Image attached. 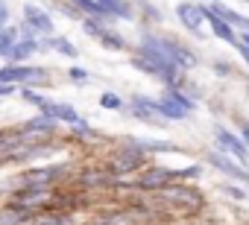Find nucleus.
<instances>
[{"mask_svg": "<svg viewBox=\"0 0 249 225\" xmlns=\"http://www.w3.org/2000/svg\"><path fill=\"white\" fill-rule=\"evenodd\" d=\"M73 184L85 193H106L117 187V176L106 167V161H94L73 170Z\"/></svg>", "mask_w": 249, "mask_h": 225, "instance_id": "obj_4", "label": "nucleus"}, {"mask_svg": "<svg viewBox=\"0 0 249 225\" xmlns=\"http://www.w3.org/2000/svg\"><path fill=\"white\" fill-rule=\"evenodd\" d=\"M24 146V135H21V126H6L0 129V167H6V161L12 158L15 149Z\"/></svg>", "mask_w": 249, "mask_h": 225, "instance_id": "obj_11", "label": "nucleus"}, {"mask_svg": "<svg viewBox=\"0 0 249 225\" xmlns=\"http://www.w3.org/2000/svg\"><path fill=\"white\" fill-rule=\"evenodd\" d=\"M240 141L249 146V123H240Z\"/></svg>", "mask_w": 249, "mask_h": 225, "instance_id": "obj_32", "label": "nucleus"}, {"mask_svg": "<svg viewBox=\"0 0 249 225\" xmlns=\"http://www.w3.org/2000/svg\"><path fill=\"white\" fill-rule=\"evenodd\" d=\"M214 73H220V76H229V64L217 62V64H214Z\"/></svg>", "mask_w": 249, "mask_h": 225, "instance_id": "obj_33", "label": "nucleus"}, {"mask_svg": "<svg viewBox=\"0 0 249 225\" xmlns=\"http://www.w3.org/2000/svg\"><path fill=\"white\" fill-rule=\"evenodd\" d=\"M18 38H21V35H18V27H12V24L0 30V59L9 56V50L18 44Z\"/></svg>", "mask_w": 249, "mask_h": 225, "instance_id": "obj_23", "label": "nucleus"}, {"mask_svg": "<svg viewBox=\"0 0 249 225\" xmlns=\"http://www.w3.org/2000/svg\"><path fill=\"white\" fill-rule=\"evenodd\" d=\"M220 193H223V196H229V199H234V202L249 199V196H246V190H243V187H237V184H231V181H223V184H220Z\"/></svg>", "mask_w": 249, "mask_h": 225, "instance_id": "obj_28", "label": "nucleus"}, {"mask_svg": "<svg viewBox=\"0 0 249 225\" xmlns=\"http://www.w3.org/2000/svg\"><path fill=\"white\" fill-rule=\"evenodd\" d=\"M156 111H159V117H161L164 123H167V120H185V117H188V111L179 108L176 102H170L167 96H159V108H156Z\"/></svg>", "mask_w": 249, "mask_h": 225, "instance_id": "obj_21", "label": "nucleus"}, {"mask_svg": "<svg viewBox=\"0 0 249 225\" xmlns=\"http://www.w3.org/2000/svg\"><path fill=\"white\" fill-rule=\"evenodd\" d=\"M161 96H167L170 102H176L179 108H185V111H188V114H191V111L196 108V99H194L191 94H185L182 88H164V94H161Z\"/></svg>", "mask_w": 249, "mask_h": 225, "instance_id": "obj_22", "label": "nucleus"}, {"mask_svg": "<svg viewBox=\"0 0 249 225\" xmlns=\"http://www.w3.org/2000/svg\"><path fill=\"white\" fill-rule=\"evenodd\" d=\"M12 94H18V85H3V82H0V99H6Z\"/></svg>", "mask_w": 249, "mask_h": 225, "instance_id": "obj_31", "label": "nucleus"}, {"mask_svg": "<svg viewBox=\"0 0 249 225\" xmlns=\"http://www.w3.org/2000/svg\"><path fill=\"white\" fill-rule=\"evenodd\" d=\"M243 184H246V187H249V178H246V181H243Z\"/></svg>", "mask_w": 249, "mask_h": 225, "instance_id": "obj_36", "label": "nucleus"}, {"mask_svg": "<svg viewBox=\"0 0 249 225\" xmlns=\"http://www.w3.org/2000/svg\"><path fill=\"white\" fill-rule=\"evenodd\" d=\"M68 79L76 82V85H85L88 82V70L85 67H68Z\"/></svg>", "mask_w": 249, "mask_h": 225, "instance_id": "obj_30", "label": "nucleus"}, {"mask_svg": "<svg viewBox=\"0 0 249 225\" xmlns=\"http://www.w3.org/2000/svg\"><path fill=\"white\" fill-rule=\"evenodd\" d=\"M205 3H214V0H205Z\"/></svg>", "mask_w": 249, "mask_h": 225, "instance_id": "obj_38", "label": "nucleus"}, {"mask_svg": "<svg viewBox=\"0 0 249 225\" xmlns=\"http://www.w3.org/2000/svg\"><path fill=\"white\" fill-rule=\"evenodd\" d=\"M68 141H76V144H94V141H103V135H100L91 123L79 120V123H73V126H71Z\"/></svg>", "mask_w": 249, "mask_h": 225, "instance_id": "obj_17", "label": "nucleus"}, {"mask_svg": "<svg viewBox=\"0 0 249 225\" xmlns=\"http://www.w3.org/2000/svg\"><path fill=\"white\" fill-rule=\"evenodd\" d=\"M214 144H217L220 152H226L229 158H234L240 167L249 164V146H246V144L240 141V135H234L231 129H226V126H214Z\"/></svg>", "mask_w": 249, "mask_h": 225, "instance_id": "obj_6", "label": "nucleus"}, {"mask_svg": "<svg viewBox=\"0 0 249 225\" xmlns=\"http://www.w3.org/2000/svg\"><path fill=\"white\" fill-rule=\"evenodd\" d=\"M237 50H240V56H243V62H246V64H249V47H246V44H240V41H237Z\"/></svg>", "mask_w": 249, "mask_h": 225, "instance_id": "obj_34", "label": "nucleus"}, {"mask_svg": "<svg viewBox=\"0 0 249 225\" xmlns=\"http://www.w3.org/2000/svg\"><path fill=\"white\" fill-rule=\"evenodd\" d=\"M97 3L103 6L108 21H135V12H132L129 0H97Z\"/></svg>", "mask_w": 249, "mask_h": 225, "instance_id": "obj_13", "label": "nucleus"}, {"mask_svg": "<svg viewBox=\"0 0 249 225\" xmlns=\"http://www.w3.org/2000/svg\"><path fill=\"white\" fill-rule=\"evenodd\" d=\"M237 41H240V44H246V47H249V30H243V32H240V35H237Z\"/></svg>", "mask_w": 249, "mask_h": 225, "instance_id": "obj_35", "label": "nucleus"}, {"mask_svg": "<svg viewBox=\"0 0 249 225\" xmlns=\"http://www.w3.org/2000/svg\"><path fill=\"white\" fill-rule=\"evenodd\" d=\"M18 96L24 99V102H30V105H36V108H41V102L47 99L44 94H38L36 88H18Z\"/></svg>", "mask_w": 249, "mask_h": 225, "instance_id": "obj_27", "label": "nucleus"}, {"mask_svg": "<svg viewBox=\"0 0 249 225\" xmlns=\"http://www.w3.org/2000/svg\"><path fill=\"white\" fill-rule=\"evenodd\" d=\"M79 24H82L85 35H91V38H100V35L108 30V24H106V21H97V18H82Z\"/></svg>", "mask_w": 249, "mask_h": 225, "instance_id": "obj_26", "label": "nucleus"}, {"mask_svg": "<svg viewBox=\"0 0 249 225\" xmlns=\"http://www.w3.org/2000/svg\"><path fill=\"white\" fill-rule=\"evenodd\" d=\"M117 141L129 144V146H135V149H144V152H150V155H159V152L182 155V152H185L179 144H170V141H153V138H117Z\"/></svg>", "mask_w": 249, "mask_h": 225, "instance_id": "obj_9", "label": "nucleus"}, {"mask_svg": "<svg viewBox=\"0 0 249 225\" xmlns=\"http://www.w3.org/2000/svg\"><path fill=\"white\" fill-rule=\"evenodd\" d=\"M30 73V64H3L0 67V82L3 85H24Z\"/></svg>", "mask_w": 249, "mask_h": 225, "instance_id": "obj_19", "label": "nucleus"}, {"mask_svg": "<svg viewBox=\"0 0 249 225\" xmlns=\"http://www.w3.org/2000/svg\"><path fill=\"white\" fill-rule=\"evenodd\" d=\"M153 161H150V152H144V149H135V146H129V144H123V141H117V146L106 155V167L117 176V178H135L144 167H150Z\"/></svg>", "mask_w": 249, "mask_h": 225, "instance_id": "obj_3", "label": "nucleus"}, {"mask_svg": "<svg viewBox=\"0 0 249 225\" xmlns=\"http://www.w3.org/2000/svg\"><path fill=\"white\" fill-rule=\"evenodd\" d=\"M202 15H205V24L211 27V32L220 38V41H226V44H231V47H237V32H234V27H229L220 15H214L208 6H202Z\"/></svg>", "mask_w": 249, "mask_h": 225, "instance_id": "obj_12", "label": "nucleus"}, {"mask_svg": "<svg viewBox=\"0 0 249 225\" xmlns=\"http://www.w3.org/2000/svg\"><path fill=\"white\" fill-rule=\"evenodd\" d=\"M205 6H208V9H211L214 15H220V18H223V21H226L229 27H234V30H240V32H243V30H249V18H243L240 12L229 9L226 3H220V0H214V3H205Z\"/></svg>", "mask_w": 249, "mask_h": 225, "instance_id": "obj_14", "label": "nucleus"}, {"mask_svg": "<svg viewBox=\"0 0 249 225\" xmlns=\"http://www.w3.org/2000/svg\"><path fill=\"white\" fill-rule=\"evenodd\" d=\"M176 18H179V24H182L191 35H199V32H202L205 15H202V6H199V3H191V0L176 3Z\"/></svg>", "mask_w": 249, "mask_h": 225, "instance_id": "obj_7", "label": "nucleus"}, {"mask_svg": "<svg viewBox=\"0 0 249 225\" xmlns=\"http://www.w3.org/2000/svg\"><path fill=\"white\" fill-rule=\"evenodd\" d=\"M97 41H100V47H106V50H111V53H126V50H129V41L123 38L117 30H111V27H108Z\"/></svg>", "mask_w": 249, "mask_h": 225, "instance_id": "obj_20", "label": "nucleus"}, {"mask_svg": "<svg viewBox=\"0 0 249 225\" xmlns=\"http://www.w3.org/2000/svg\"><path fill=\"white\" fill-rule=\"evenodd\" d=\"M38 53V41H24V38H18V44L9 50V56H6V64H27V59H33Z\"/></svg>", "mask_w": 249, "mask_h": 225, "instance_id": "obj_16", "label": "nucleus"}, {"mask_svg": "<svg viewBox=\"0 0 249 225\" xmlns=\"http://www.w3.org/2000/svg\"><path fill=\"white\" fill-rule=\"evenodd\" d=\"M97 102H100L106 111H123V108H126V99H123L120 94H114V91H103Z\"/></svg>", "mask_w": 249, "mask_h": 225, "instance_id": "obj_24", "label": "nucleus"}, {"mask_svg": "<svg viewBox=\"0 0 249 225\" xmlns=\"http://www.w3.org/2000/svg\"><path fill=\"white\" fill-rule=\"evenodd\" d=\"M132 181H135V190H138V193H156V190H161V187L173 184V181H176V176H173V167L150 164V167H144Z\"/></svg>", "mask_w": 249, "mask_h": 225, "instance_id": "obj_5", "label": "nucleus"}, {"mask_svg": "<svg viewBox=\"0 0 249 225\" xmlns=\"http://www.w3.org/2000/svg\"><path fill=\"white\" fill-rule=\"evenodd\" d=\"M65 3H71L82 18H97V21H106L108 24V15L103 12V6L97 3V0H65Z\"/></svg>", "mask_w": 249, "mask_h": 225, "instance_id": "obj_18", "label": "nucleus"}, {"mask_svg": "<svg viewBox=\"0 0 249 225\" xmlns=\"http://www.w3.org/2000/svg\"><path fill=\"white\" fill-rule=\"evenodd\" d=\"M30 225H76V213H68V210H56V208H50V210L33 216Z\"/></svg>", "mask_w": 249, "mask_h": 225, "instance_id": "obj_15", "label": "nucleus"}, {"mask_svg": "<svg viewBox=\"0 0 249 225\" xmlns=\"http://www.w3.org/2000/svg\"><path fill=\"white\" fill-rule=\"evenodd\" d=\"M56 53H62L65 59H76V56H79V50H76L65 35H56Z\"/></svg>", "mask_w": 249, "mask_h": 225, "instance_id": "obj_29", "label": "nucleus"}, {"mask_svg": "<svg viewBox=\"0 0 249 225\" xmlns=\"http://www.w3.org/2000/svg\"><path fill=\"white\" fill-rule=\"evenodd\" d=\"M27 27H33L38 35H53V18L41 9V6H36V3H27L24 6V18H21Z\"/></svg>", "mask_w": 249, "mask_h": 225, "instance_id": "obj_10", "label": "nucleus"}, {"mask_svg": "<svg viewBox=\"0 0 249 225\" xmlns=\"http://www.w3.org/2000/svg\"><path fill=\"white\" fill-rule=\"evenodd\" d=\"M56 199V187H33V184H15L6 193V205L27 213V216H38L44 210L53 208Z\"/></svg>", "mask_w": 249, "mask_h": 225, "instance_id": "obj_2", "label": "nucleus"}, {"mask_svg": "<svg viewBox=\"0 0 249 225\" xmlns=\"http://www.w3.org/2000/svg\"><path fill=\"white\" fill-rule=\"evenodd\" d=\"M246 91H249V79H246Z\"/></svg>", "mask_w": 249, "mask_h": 225, "instance_id": "obj_37", "label": "nucleus"}, {"mask_svg": "<svg viewBox=\"0 0 249 225\" xmlns=\"http://www.w3.org/2000/svg\"><path fill=\"white\" fill-rule=\"evenodd\" d=\"M205 161H208L214 170H220L223 176H229L231 181H246V178H249V170H243L234 158H229V155H226V152H220V149L208 152V155H205Z\"/></svg>", "mask_w": 249, "mask_h": 225, "instance_id": "obj_8", "label": "nucleus"}, {"mask_svg": "<svg viewBox=\"0 0 249 225\" xmlns=\"http://www.w3.org/2000/svg\"><path fill=\"white\" fill-rule=\"evenodd\" d=\"M138 47H144V50H153V53H159L164 62H170V64H176L182 73L185 70H191V67H196L199 64V59H196V53L194 50H188L182 41H176L170 32H144L141 35V44Z\"/></svg>", "mask_w": 249, "mask_h": 225, "instance_id": "obj_1", "label": "nucleus"}, {"mask_svg": "<svg viewBox=\"0 0 249 225\" xmlns=\"http://www.w3.org/2000/svg\"><path fill=\"white\" fill-rule=\"evenodd\" d=\"M173 176H176V181H196L199 176H202V164H188V167H173Z\"/></svg>", "mask_w": 249, "mask_h": 225, "instance_id": "obj_25", "label": "nucleus"}]
</instances>
